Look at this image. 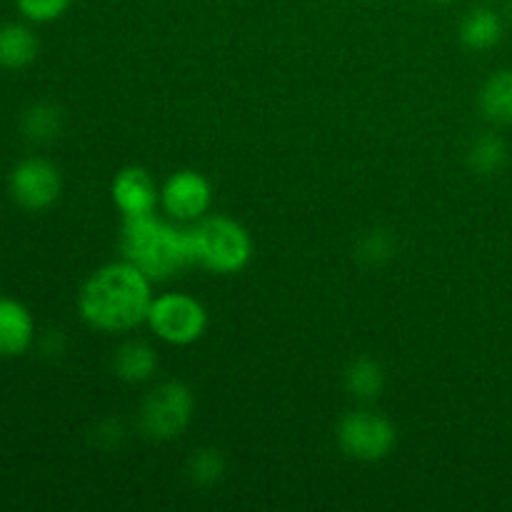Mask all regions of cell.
Returning <instances> with one entry per match:
<instances>
[{
  "label": "cell",
  "instance_id": "6da1fadb",
  "mask_svg": "<svg viewBox=\"0 0 512 512\" xmlns=\"http://www.w3.org/2000/svg\"><path fill=\"white\" fill-rule=\"evenodd\" d=\"M153 280L128 260H115L88 275L78 293V313L98 333H128L148 320Z\"/></svg>",
  "mask_w": 512,
  "mask_h": 512
},
{
  "label": "cell",
  "instance_id": "7a4b0ae2",
  "mask_svg": "<svg viewBox=\"0 0 512 512\" xmlns=\"http://www.w3.org/2000/svg\"><path fill=\"white\" fill-rule=\"evenodd\" d=\"M120 253L153 283H165L193 263L188 228L168 223L158 215L125 218L120 230Z\"/></svg>",
  "mask_w": 512,
  "mask_h": 512
},
{
  "label": "cell",
  "instance_id": "3957f363",
  "mask_svg": "<svg viewBox=\"0 0 512 512\" xmlns=\"http://www.w3.org/2000/svg\"><path fill=\"white\" fill-rule=\"evenodd\" d=\"M193 263L215 275H235L253 260L248 228L228 215H205L188 228Z\"/></svg>",
  "mask_w": 512,
  "mask_h": 512
},
{
  "label": "cell",
  "instance_id": "277c9868",
  "mask_svg": "<svg viewBox=\"0 0 512 512\" xmlns=\"http://www.w3.org/2000/svg\"><path fill=\"white\" fill-rule=\"evenodd\" d=\"M195 415V395L180 380L155 385L140 408V430L155 443L178 440L190 428Z\"/></svg>",
  "mask_w": 512,
  "mask_h": 512
},
{
  "label": "cell",
  "instance_id": "5b68a950",
  "mask_svg": "<svg viewBox=\"0 0 512 512\" xmlns=\"http://www.w3.org/2000/svg\"><path fill=\"white\" fill-rule=\"evenodd\" d=\"M145 323L163 343L188 348V345L198 343L208 330V310L190 293L170 290V293L153 298Z\"/></svg>",
  "mask_w": 512,
  "mask_h": 512
},
{
  "label": "cell",
  "instance_id": "8992f818",
  "mask_svg": "<svg viewBox=\"0 0 512 512\" xmlns=\"http://www.w3.org/2000/svg\"><path fill=\"white\" fill-rule=\"evenodd\" d=\"M340 450L358 463H380L398 445V430L375 410H350L338 423Z\"/></svg>",
  "mask_w": 512,
  "mask_h": 512
},
{
  "label": "cell",
  "instance_id": "52a82bcc",
  "mask_svg": "<svg viewBox=\"0 0 512 512\" xmlns=\"http://www.w3.org/2000/svg\"><path fill=\"white\" fill-rule=\"evenodd\" d=\"M160 205L170 220L178 223H198L213 205V185L198 170H175L160 185Z\"/></svg>",
  "mask_w": 512,
  "mask_h": 512
},
{
  "label": "cell",
  "instance_id": "ba28073f",
  "mask_svg": "<svg viewBox=\"0 0 512 512\" xmlns=\"http://www.w3.org/2000/svg\"><path fill=\"white\" fill-rule=\"evenodd\" d=\"M63 190L60 170L45 158H25L10 173V195L25 210H48Z\"/></svg>",
  "mask_w": 512,
  "mask_h": 512
},
{
  "label": "cell",
  "instance_id": "9c48e42d",
  "mask_svg": "<svg viewBox=\"0 0 512 512\" xmlns=\"http://www.w3.org/2000/svg\"><path fill=\"white\" fill-rule=\"evenodd\" d=\"M110 198L113 205L125 218H145L155 215L160 205V188L153 175L140 165H125L115 173L110 183Z\"/></svg>",
  "mask_w": 512,
  "mask_h": 512
},
{
  "label": "cell",
  "instance_id": "30bf717a",
  "mask_svg": "<svg viewBox=\"0 0 512 512\" xmlns=\"http://www.w3.org/2000/svg\"><path fill=\"white\" fill-rule=\"evenodd\" d=\"M35 335L33 315L23 303L0 298V358H18L30 348Z\"/></svg>",
  "mask_w": 512,
  "mask_h": 512
},
{
  "label": "cell",
  "instance_id": "8fae6325",
  "mask_svg": "<svg viewBox=\"0 0 512 512\" xmlns=\"http://www.w3.org/2000/svg\"><path fill=\"white\" fill-rule=\"evenodd\" d=\"M158 363L160 360L153 345H148L145 340H128L115 350L113 373L125 383L138 385L153 378Z\"/></svg>",
  "mask_w": 512,
  "mask_h": 512
},
{
  "label": "cell",
  "instance_id": "7c38bea8",
  "mask_svg": "<svg viewBox=\"0 0 512 512\" xmlns=\"http://www.w3.org/2000/svg\"><path fill=\"white\" fill-rule=\"evenodd\" d=\"M460 43L475 53L495 48L503 38V20L493 8H473L460 23Z\"/></svg>",
  "mask_w": 512,
  "mask_h": 512
},
{
  "label": "cell",
  "instance_id": "4fadbf2b",
  "mask_svg": "<svg viewBox=\"0 0 512 512\" xmlns=\"http://www.w3.org/2000/svg\"><path fill=\"white\" fill-rule=\"evenodd\" d=\"M480 113L495 125H512V70H498L483 83Z\"/></svg>",
  "mask_w": 512,
  "mask_h": 512
},
{
  "label": "cell",
  "instance_id": "5bb4252c",
  "mask_svg": "<svg viewBox=\"0 0 512 512\" xmlns=\"http://www.w3.org/2000/svg\"><path fill=\"white\" fill-rule=\"evenodd\" d=\"M38 55V38L20 23L0 25V68L18 70L30 65Z\"/></svg>",
  "mask_w": 512,
  "mask_h": 512
},
{
  "label": "cell",
  "instance_id": "9a60e30c",
  "mask_svg": "<svg viewBox=\"0 0 512 512\" xmlns=\"http://www.w3.org/2000/svg\"><path fill=\"white\" fill-rule=\"evenodd\" d=\"M345 388L355 400H363V403L378 400L385 388L383 365L370 358V355H360V358L350 360V365L345 368Z\"/></svg>",
  "mask_w": 512,
  "mask_h": 512
},
{
  "label": "cell",
  "instance_id": "2e32d148",
  "mask_svg": "<svg viewBox=\"0 0 512 512\" xmlns=\"http://www.w3.org/2000/svg\"><path fill=\"white\" fill-rule=\"evenodd\" d=\"M508 163V145L500 135L485 133L473 140L468 150V165L478 175H495Z\"/></svg>",
  "mask_w": 512,
  "mask_h": 512
},
{
  "label": "cell",
  "instance_id": "e0dca14e",
  "mask_svg": "<svg viewBox=\"0 0 512 512\" xmlns=\"http://www.w3.org/2000/svg\"><path fill=\"white\" fill-rule=\"evenodd\" d=\"M63 128V113L53 103H35L33 108L25 110L23 130L35 143H48Z\"/></svg>",
  "mask_w": 512,
  "mask_h": 512
},
{
  "label": "cell",
  "instance_id": "ac0fdd59",
  "mask_svg": "<svg viewBox=\"0 0 512 512\" xmlns=\"http://www.w3.org/2000/svg\"><path fill=\"white\" fill-rule=\"evenodd\" d=\"M225 475V460L215 448L195 450L188 460V478L198 488H210Z\"/></svg>",
  "mask_w": 512,
  "mask_h": 512
},
{
  "label": "cell",
  "instance_id": "d6986e66",
  "mask_svg": "<svg viewBox=\"0 0 512 512\" xmlns=\"http://www.w3.org/2000/svg\"><path fill=\"white\" fill-rule=\"evenodd\" d=\"M18 10L33 23H50L65 15L73 0H15Z\"/></svg>",
  "mask_w": 512,
  "mask_h": 512
},
{
  "label": "cell",
  "instance_id": "ffe728a7",
  "mask_svg": "<svg viewBox=\"0 0 512 512\" xmlns=\"http://www.w3.org/2000/svg\"><path fill=\"white\" fill-rule=\"evenodd\" d=\"M358 255L365 263H383L393 255V238L385 230H373L360 240Z\"/></svg>",
  "mask_w": 512,
  "mask_h": 512
},
{
  "label": "cell",
  "instance_id": "44dd1931",
  "mask_svg": "<svg viewBox=\"0 0 512 512\" xmlns=\"http://www.w3.org/2000/svg\"><path fill=\"white\" fill-rule=\"evenodd\" d=\"M430 3H450V0H430Z\"/></svg>",
  "mask_w": 512,
  "mask_h": 512
}]
</instances>
